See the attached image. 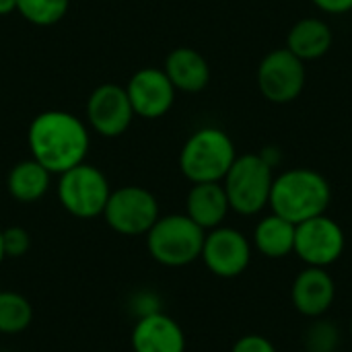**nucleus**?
Instances as JSON below:
<instances>
[{
	"instance_id": "ddd939ff",
	"label": "nucleus",
	"mask_w": 352,
	"mask_h": 352,
	"mask_svg": "<svg viewBox=\"0 0 352 352\" xmlns=\"http://www.w3.org/2000/svg\"><path fill=\"white\" fill-rule=\"evenodd\" d=\"M336 301V283L328 268L305 266L291 285V303L307 320L326 316Z\"/></svg>"
},
{
	"instance_id": "c85d7f7f",
	"label": "nucleus",
	"mask_w": 352,
	"mask_h": 352,
	"mask_svg": "<svg viewBox=\"0 0 352 352\" xmlns=\"http://www.w3.org/2000/svg\"><path fill=\"white\" fill-rule=\"evenodd\" d=\"M6 260V256H4V245H2V229H0V266H2V262Z\"/></svg>"
},
{
	"instance_id": "393cba45",
	"label": "nucleus",
	"mask_w": 352,
	"mask_h": 352,
	"mask_svg": "<svg viewBox=\"0 0 352 352\" xmlns=\"http://www.w3.org/2000/svg\"><path fill=\"white\" fill-rule=\"evenodd\" d=\"M231 352H278L270 338L262 334H245L235 340Z\"/></svg>"
},
{
	"instance_id": "aec40b11",
	"label": "nucleus",
	"mask_w": 352,
	"mask_h": 352,
	"mask_svg": "<svg viewBox=\"0 0 352 352\" xmlns=\"http://www.w3.org/2000/svg\"><path fill=\"white\" fill-rule=\"evenodd\" d=\"M33 322L31 303L14 291H0V334H21Z\"/></svg>"
},
{
	"instance_id": "c756f323",
	"label": "nucleus",
	"mask_w": 352,
	"mask_h": 352,
	"mask_svg": "<svg viewBox=\"0 0 352 352\" xmlns=\"http://www.w3.org/2000/svg\"><path fill=\"white\" fill-rule=\"evenodd\" d=\"M349 332H351V338H352V318H351V324H349Z\"/></svg>"
},
{
	"instance_id": "b1692460",
	"label": "nucleus",
	"mask_w": 352,
	"mask_h": 352,
	"mask_svg": "<svg viewBox=\"0 0 352 352\" xmlns=\"http://www.w3.org/2000/svg\"><path fill=\"white\" fill-rule=\"evenodd\" d=\"M130 309L136 316V320H140V318L159 314L161 311V299L153 291H140V293L132 295Z\"/></svg>"
},
{
	"instance_id": "6e6552de",
	"label": "nucleus",
	"mask_w": 352,
	"mask_h": 352,
	"mask_svg": "<svg viewBox=\"0 0 352 352\" xmlns=\"http://www.w3.org/2000/svg\"><path fill=\"white\" fill-rule=\"evenodd\" d=\"M346 250V235L340 223L328 214H320L295 225L293 254L311 268H330Z\"/></svg>"
},
{
	"instance_id": "a878e982",
	"label": "nucleus",
	"mask_w": 352,
	"mask_h": 352,
	"mask_svg": "<svg viewBox=\"0 0 352 352\" xmlns=\"http://www.w3.org/2000/svg\"><path fill=\"white\" fill-rule=\"evenodd\" d=\"M316 8L326 14H346L352 10V0H311Z\"/></svg>"
},
{
	"instance_id": "39448f33",
	"label": "nucleus",
	"mask_w": 352,
	"mask_h": 352,
	"mask_svg": "<svg viewBox=\"0 0 352 352\" xmlns=\"http://www.w3.org/2000/svg\"><path fill=\"white\" fill-rule=\"evenodd\" d=\"M274 169H270L258 153L237 155L225 179L221 182L233 212L256 217L270 202Z\"/></svg>"
},
{
	"instance_id": "9d476101",
	"label": "nucleus",
	"mask_w": 352,
	"mask_h": 352,
	"mask_svg": "<svg viewBox=\"0 0 352 352\" xmlns=\"http://www.w3.org/2000/svg\"><path fill=\"white\" fill-rule=\"evenodd\" d=\"M252 241L233 227H217L206 231L200 260L219 278L241 276L252 262Z\"/></svg>"
},
{
	"instance_id": "4be33fe9",
	"label": "nucleus",
	"mask_w": 352,
	"mask_h": 352,
	"mask_svg": "<svg viewBox=\"0 0 352 352\" xmlns=\"http://www.w3.org/2000/svg\"><path fill=\"white\" fill-rule=\"evenodd\" d=\"M342 344V332L336 322L326 316L316 318L303 332V346L307 352H338Z\"/></svg>"
},
{
	"instance_id": "f257e3e1",
	"label": "nucleus",
	"mask_w": 352,
	"mask_h": 352,
	"mask_svg": "<svg viewBox=\"0 0 352 352\" xmlns=\"http://www.w3.org/2000/svg\"><path fill=\"white\" fill-rule=\"evenodd\" d=\"M31 159L41 163L52 175H60L74 165L85 163L91 146L89 126L64 109L37 113L27 130Z\"/></svg>"
},
{
	"instance_id": "5701e85b",
	"label": "nucleus",
	"mask_w": 352,
	"mask_h": 352,
	"mask_svg": "<svg viewBox=\"0 0 352 352\" xmlns=\"http://www.w3.org/2000/svg\"><path fill=\"white\" fill-rule=\"evenodd\" d=\"M2 245H4V256L6 258H23L29 248H31V235L27 233V229L14 225V227H6L2 229Z\"/></svg>"
},
{
	"instance_id": "1a4fd4ad",
	"label": "nucleus",
	"mask_w": 352,
	"mask_h": 352,
	"mask_svg": "<svg viewBox=\"0 0 352 352\" xmlns=\"http://www.w3.org/2000/svg\"><path fill=\"white\" fill-rule=\"evenodd\" d=\"M258 89L262 97L276 105H287L295 101L307 80L305 62L299 60L293 52L287 47H278L268 52L256 72Z\"/></svg>"
},
{
	"instance_id": "2eb2a0df",
	"label": "nucleus",
	"mask_w": 352,
	"mask_h": 352,
	"mask_svg": "<svg viewBox=\"0 0 352 352\" xmlns=\"http://www.w3.org/2000/svg\"><path fill=\"white\" fill-rule=\"evenodd\" d=\"M231 206L221 182L192 184L186 198V214L204 231L217 229L229 217Z\"/></svg>"
},
{
	"instance_id": "dca6fc26",
	"label": "nucleus",
	"mask_w": 352,
	"mask_h": 352,
	"mask_svg": "<svg viewBox=\"0 0 352 352\" xmlns=\"http://www.w3.org/2000/svg\"><path fill=\"white\" fill-rule=\"evenodd\" d=\"M165 74L169 76L175 91L200 93L210 82V66L206 58L194 47H175L167 54L163 64Z\"/></svg>"
},
{
	"instance_id": "0eeeda50",
	"label": "nucleus",
	"mask_w": 352,
	"mask_h": 352,
	"mask_svg": "<svg viewBox=\"0 0 352 352\" xmlns=\"http://www.w3.org/2000/svg\"><path fill=\"white\" fill-rule=\"evenodd\" d=\"M107 227L126 237L146 235L157 223L159 202L155 194L142 186H122L111 190L101 214Z\"/></svg>"
},
{
	"instance_id": "20e7f679",
	"label": "nucleus",
	"mask_w": 352,
	"mask_h": 352,
	"mask_svg": "<svg viewBox=\"0 0 352 352\" xmlns=\"http://www.w3.org/2000/svg\"><path fill=\"white\" fill-rule=\"evenodd\" d=\"M206 231L186 212L165 214L146 233V248L155 262L167 268H184L202 254Z\"/></svg>"
},
{
	"instance_id": "9b49d317",
	"label": "nucleus",
	"mask_w": 352,
	"mask_h": 352,
	"mask_svg": "<svg viewBox=\"0 0 352 352\" xmlns=\"http://www.w3.org/2000/svg\"><path fill=\"white\" fill-rule=\"evenodd\" d=\"M87 120L91 130L103 138L122 136L134 120L126 89L113 82H103L93 89L87 101Z\"/></svg>"
},
{
	"instance_id": "6ab92c4d",
	"label": "nucleus",
	"mask_w": 352,
	"mask_h": 352,
	"mask_svg": "<svg viewBox=\"0 0 352 352\" xmlns=\"http://www.w3.org/2000/svg\"><path fill=\"white\" fill-rule=\"evenodd\" d=\"M50 182H52V173L41 163H37L35 159H25L19 161L8 171L6 190L10 198H14L16 202L31 204L47 194Z\"/></svg>"
},
{
	"instance_id": "cd10ccee",
	"label": "nucleus",
	"mask_w": 352,
	"mask_h": 352,
	"mask_svg": "<svg viewBox=\"0 0 352 352\" xmlns=\"http://www.w3.org/2000/svg\"><path fill=\"white\" fill-rule=\"evenodd\" d=\"M16 10V0H0V14H10Z\"/></svg>"
},
{
	"instance_id": "f03ea898",
	"label": "nucleus",
	"mask_w": 352,
	"mask_h": 352,
	"mask_svg": "<svg viewBox=\"0 0 352 352\" xmlns=\"http://www.w3.org/2000/svg\"><path fill=\"white\" fill-rule=\"evenodd\" d=\"M332 202L330 182L316 169L293 167L274 177L268 208L299 225L307 219L326 214Z\"/></svg>"
},
{
	"instance_id": "423d86ee",
	"label": "nucleus",
	"mask_w": 352,
	"mask_h": 352,
	"mask_svg": "<svg viewBox=\"0 0 352 352\" xmlns=\"http://www.w3.org/2000/svg\"><path fill=\"white\" fill-rule=\"evenodd\" d=\"M56 194L60 206L68 214H72L74 219L89 221L103 214L111 188L105 173L85 161L58 175Z\"/></svg>"
},
{
	"instance_id": "7ed1b4c3",
	"label": "nucleus",
	"mask_w": 352,
	"mask_h": 352,
	"mask_svg": "<svg viewBox=\"0 0 352 352\" xmlns=\"http://www.w3.org/2000/svg\"><path fill=\"white\" fill-rule=\"evenodd\" d=\"M237 159L235 142L217 126L198 128L188 136L179 153V171L192 184L223 182Z\"/></svg>"
},
{
	"instance_id": "412c9836",
	"label": "nucleus",
	"mask_w": 352,
	"mask_h": 352,
	"mask_svg": "<svg viewBox=\"0 0 352 352\" xmlns=\"http://www.w3.org/2000/svg\"><path fill=\"white\" fill-rule=\"evenodd\" d=\"M70 0H16V12L31 25L50 27L68 12Z\"/></svg>"
},
{
	"instance_id": "bb28decb",
	"label": "nucleus",
	"mask_w": 352,
	"mask_h": 352,
	"mask_svg": "<svg viewBox=\"0 0 352 352\" xmlns=\"http://www.w3.org/2000/svg\"><path fill=\"white\" fill-rule=\"evenodd\" d=\"M258 155L262 157V161H264L270 169H276V167L283 163V151H280L278 146H264Z\"/></svg>"
},
{
	"instance_id": "f8f14e48",
	"label": "nucleus",
	"mask_w": 352,
	"mask_h": 352,
	"mask_svg": "<svg viewBox=\"0 0 352 352\" xmlns=\"http://www.w3.org/2000/svg\"><path fill=\"white\" fill-rule=\"evenodd\" d=\"M134 109V116L142 120H159L169 113L175 103V87L163 68H140L124 87Z\"/></svg>"
},
{
	"instance_id": "f3484780",
	"label": "nucleus",
	"mask_w": 352,
	"mask_h": 352,
	"mask_svg": "<svg viewBox=\"0 0 352 352\" xmlns=\"http://www.w3.org/2000/svg\"><path fill=\"white\" fill-rule=\"evenodd\" d=\"M334 35L330 25L318 16L299 19L287 33V50L299 60L311 62L326 56L332 47Z\"/></svg>"
},
{
	"instance_id": "a211bd4d",
	"label": "nucleus",
	"mask_w": 352,
	"mask_h": 352,
	"mask_svg": "<svg viewBox=\"0 0 352 352\" xmlns=\"http://www.w3.org/2000/svg\"><path fill=\"white\" fill-rule=\"evenodd\" d=\"M252 245L268 260H283L293 254L295 248V225L287 219L270 212L262 217L254 227Z\"/></svg>"
},
{
	"instance_id": "4468645a",
	"label": "nucleus",
	"mask_w": 352,
	"mask_h": 352,
	"mask_svg": "<svg viewBox=\"0 0 352 352\" xmlns=\"http://www.w3.org/2000/svg\"><path fill=\"white\" fill-rule=\"evenodd\" d=\"M130 344L134 352H186V334L173 318L159 311L136 320Z\"/></svg>"
}]
</instances>
